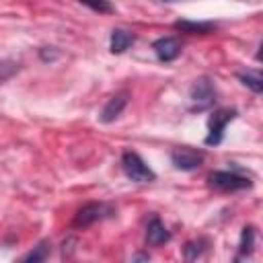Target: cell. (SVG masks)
Wrapping results in <instances>:
<instances>
[{"mask_svg":"<svg viewBox=\"0 0 263 263\" xmlns=\"http://www.w3.org/2000/svg\"><path fill=\"white\" fill-rule=\"evenodd\" d=\"M121 166H123V173L132 179V181H136V183H152L154 179H156V175H154V171L136 154V152H123V156H121Z\"/></svg>","mask_w":263,"mask_h":263,"instance_id":"1","label":"cell"},{"mask_svg":"<svg viewBox=\"0 0 263 263\" xmlns=\"http://www.w3.org/2000/svg\"><path fill=\"white\" fill-rule=\"evenodd\" d=\"M189 99H191V109L193 111H205L214 105L216 101V88L212 84L210 78H197L189 90Z\"/></svg>","mask_w":263,"mask_h":263,"instance_id":"2","label":"cell"},{"mask_svg":"<svg viewBox=\"0 0 263 263\" xmlns=\"http://www.w3.org/2000/svg\"><path fill=\"white\" fill-rule=\"evenodd\" d=\"M236 117V109H218L212 113L210 121H208V136H205V144L208 146H218L224 138V129L226 125Z\"/></svg>","mask_w":263,"mask_h":263,"instance_id":"3","label":"cell"},{"mask_svg":"<svg viewBox=\"0 0 263 263\" xmlns=\"http://www.w3.org/2000/svg\"><path fill=\"white\" fill-rule=\"evenodd\" d=\"M208 181L214 189H220V191H238V189H249L253 185L251 179L230 171H214L208 177Z\"/></svg>","mask_w":263,"mask_h":263,"instance_id":"4","label":"cell"},{"mask_svg":"<svg viewBox=\"0 0 263 263\" xmlns=\"http://www.w3.org/2000/svg\"><path fill=\"white\" fill-rule=\"evenodd\" d=\"M111 214H113V208L107 203H86L76 212L72 226L74 228H86V226H90V224H95V222H99Z\"/></svg>","mask_w":263,"mask_h":263,"instance_id":"5","label":"cell"},{"mask_svg":"<svg viewBox=\"0 0 263 263\" xmlns=\"http://www.w3.org/2000/svg\"><path fill=\"white\" fill-rule=\"evenodd\" d=\"M171 160H173L175 168H179V171H195L203 162V152L189 148V146H181L171 152Z\"/></svg>","mask_w":263,"mask_h":263,"instance_id":"6","label":"cell"},{"mask_svg":"<svg viewBox=\"0 0 263 263\" xmlns=\"http://www.w3.org/2000/svg\"><path fill=\"white\" fill-rule=\"evenodd\" d=\"M152 49L160 62H173L181 53V43L175 37H160L152 43Z\"/></svg>","mask_w":263,"mask_h":263,"instance_id":"7","label":"cell"},{"mask_svg":"<svg viewBox=\"0 0 263 263\" xmlns=\"http://www.w3.org/2000/svg\"><path fill=\"white\" fill-rule=\"evenodd\" d=\"M168 240H171V232L166 230V226L158 218H152L148 222V228H146V245L160 247V245H164Z\"/></svg>","mask_w":263,"mask_h":263,"instance_id":"8","label":"cell"},{"mask_svg":"<svg viewBox=\"0 0 263 263\" xmlns=\"http://www.w3.org/2000/svg\"><path fill=\"white\" fill-rule=\"evenodd\" d=\"M125 105H127V97H125L123 92L111 97V99L107 101V105L103 107V111H101V121H103V123L115 121V119L121 115V111L125 109Z\"/></svg>","mask_w":263,"mask_h":263,"instance_id":"9","label":"cell"},{"mask_svg":"<svg viewBox=\"0 0 263 263\" xmlns=\"http://www.w3.org/2000/svg\"><path fill=\"white\" fill-rule=\"evenodd\" d=\"M134 41H136V37H134L129 31H125V29H113V33H111V43H109L111 53H123Z\"/></svg>","mask_w":263,"mask_h":263,"instance_id":"10","label":"cell"},{"mask_svg":"<svg viewBox=\"0 0 263 263\" xmlns=\"http://www.w3.org/2000/svg\"><path fill=\"white\" fill-rule=\"evenodd\" d=\"M177 31L191 33V35H205L214 29V23H197V21H177L175 23Z\"/></svg>","mask_w":263,"mask_h":263,"instance_id":"11","label":"cell"},{"mask_svg":"<svg viewBox=\"0 0 263 263\" xmlns=\"http://www.w3.org/2000/svg\"><path fill=\"white\" fill-rule=\"evenodd\" d=\"M255 247V228L253 226H245L242 234H240V245H238V259L240 257H249L253 253Z\"/></svg>","mask_w":263,"mask_h":263,"instance_id":"12","label":"cell"},{"mask_svg":"<svg viewBox=\"0 0 263 263\" xmlns=\"http://www.w3.org/2000/svg\"><path fill=\"white\" fill-rule=\"evenodd\" d=\"M49 253H51V242L49 240H41L37 247H33L31 253H27L23 257V261H27V263H41V261H45L49 257Z\"/></svg>","mask_w":263,"mask_h":263,"instance_id":"13","label":"cell"},{"mask_svg":"<svg viewBox=\"0 0 263 263\" xmlns=\"http://www.w3.org/2000/svg\"><path fill=\"white\" fill-rule=\"evenodd\" d=\"M238 78H240V82H242L245 86H249L253 92L259 95V92L263 90V78H261L259 72H240Z\"/></svg>","mask_w":263,"mask_h":263,"instance_id":"14","label":"cell"},{"mask_svg":"<svg viewBox=\"0 0 263 263\" xmlns=\"http://www.w3.org/2000/svg\"><path fill=\"white\" fill-rule=\"evenodd\" d=\"M205 251V240H191L183 247V253H185V259L187 261H193L197 257H201V253Z\"/></svg>","mask_w":263,"mask_h":263,"instance_id":"15","label":"cell"},{"mask_svg":"<svg viewBox=\"0 0 263 263\" xmlns=\"http://www.w3.org/2000/svg\"><path fill=\"white\" fill-rule=\"evenodd\" d=\"M84 6L97 10V12H113V6L109 0H80Z\"/></svg>","mask_w":263,"mask_h":263,"instance_id":"16","label":"cell"},{"mask_svg":"<svg viewBox=\"0 0 263 263\" xmlns=\"http://www.w3.org/2000/svg\"><path fill=\"white\" fill-rule=\"evenodd\" d=\"M16 70H18V64H14V62H0V82L8 80Z\"/></svg>","mask_w":263,"mask_h":263,"instance_id":"17","label":"cell"},{"mask_svg":"<svg viewBox=\"0 0 263 263\" xmlns=\"http://www.w3.org/2000/svg\"><path fill=\"white\" fill-rule=\"evenodd\" d=\"M55 55H58V53H55V51H49V53H47V51H45V49H43V51H41V58H43V60H53V58H55Z\"/></svg>","mask_w":263,"mask_h":263,"instance_id":"18","label":"cell"},{"mask_svg":"<svg viewBox=\"0 0 263 263\" xmlns=\"http://www.w3.org/2000/svg\"><path fill=\"white\" fill-rule=\"evenodd\" d=\"M164 2H173V0H164Z\"/></svg>","mask_w":263,"mask_h":263,"instance_id":"19","label":"cell"}]
</instances>
